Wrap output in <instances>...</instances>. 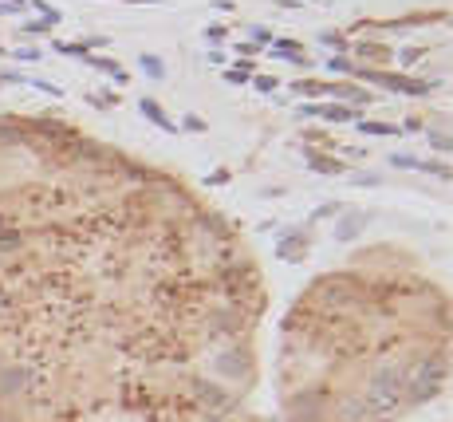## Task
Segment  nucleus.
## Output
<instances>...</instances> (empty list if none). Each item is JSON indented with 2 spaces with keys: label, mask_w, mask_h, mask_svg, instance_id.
Wrapping results in <instances>:
<instances>
[{
  "label": "nucleus",
  "mask_w": 453,
  "mask_h": 422,
  "mask_svg": "<svg viewBox=\"0 0 453 422\" xmlns=\"http://www.w3.org/2000/svg\"><path fill=\"white\" fill-rule=\"evenodd\" d=\"M0 178V422H245L265 284L229 221L75 139Z\"/></svg>",
  "instance_id": "1"
},
{
  "label": "nucleus",
  "mask_w": 453,
  "mask_h": 422,
  "mask_svg": "<svg viewBox=\"0 0 453 422\" xmlns=\"http://www.w3.org/2000/svg\"><path fill=\"white\" fill-rule=\"evenodd\" d=\"M367 261L308 284L280 336L288 422H391L445 391L450 300L410 265Z\"/></svg>",
  "instance_id": "2"
}]
</instances>
